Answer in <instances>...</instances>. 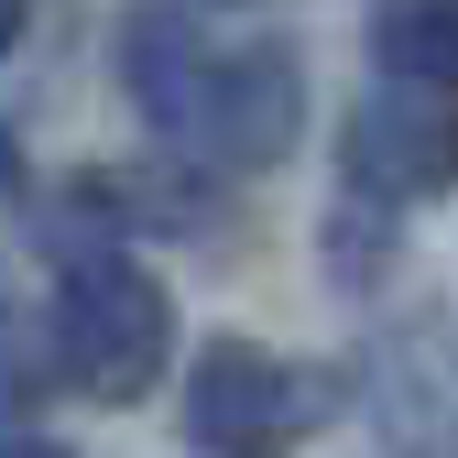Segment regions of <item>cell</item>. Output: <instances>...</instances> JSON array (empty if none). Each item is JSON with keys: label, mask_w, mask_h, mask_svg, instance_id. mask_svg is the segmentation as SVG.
Instances as JSON below:
<instances>
[{"label": "cell", "mask_w": 458, "mask_h": 458, "mask_svg": "<svg viewBox=\"0 0 458 458\" xmlns=\"http://www.w3.org/2000/svg\"><path fill=\"white\" fill-rule=\"evenodd\" d=\"M33 382H44V360H33V338L12 327V306H0V415H22Z\"/></svg>", "instance_id": "8992f818"}, {"label": "cell", "mask_w": 458, "mask_h": 458, "mask_svg": "<svg viewBox=\"0 0 458 458\" xmlns=\"http://www.w3.org/2000/svg\"><path fill=\"white\" fill-rule=\"evenodd\" d=\"M44 360L88 404H142L175 360V295L153 262L109 229H55V295H44Z\"/></svg>", "instance_id": "7a4b0ae2"}, {"label": "cell", "mask_w": 458, "mask_h": 458, "mask_svg": "<svg viewBox=\"0 0 458 458\" xmlns=\"http://www.w3.org/2000/svg\"><path fill=\"white\" fill-rule=\"evenodd\" d=\"M338 175H350V197H382V208H404V197H447L458 186V109L437 88H371L350 121H338Z\"/></svg>", "instance_id": "277c9868"}, {"label": "cell", "mask_w": 458, "mask_h": 458, "mask_svg": "<svg viewBox=\"0 0 458 458\" xmlns=\"http://www.w3.org/2000/svg\"><path fill=\"white\" fill-rule=\"evenodd\" d=\"M0 197H22V153H12V131H0Z\"/></svg>", "instance_id": "ba28073f"}, {"label": "cell", "mask_w": 458, "mask_h": 458, "mask_svg": "<svg viewBox=\"0 0 458 458\" xmlns=\"http://www.w3.org/2000/svg\"><path fill=\"white\" fill-rule=\"evenodd\" d=\"M22 44V0H0V55H12Z\"/></svg>", "instance_id": "9c48e42d"}, {"label": "cell", "mask_w": 458, "mask_h": 458, "mask_svg": "<svg viewBox=\"0 0 458 458\" xmlns=\"http://www.w3.org/2000/svg\"><path fill=\"white\" fill-rule=\"evenodd\" d=\"M0 458H77V447H55V437H0Z\"/></svg>", "instance_id": "52a82bcc"}, {"label": "cell", "mask_w": 458, "mask_h": 458, "mask_svg": "<svg viewBox=\"0 0 458 458\" xmlns=\"http://www.w3.org/2000/svg\"><path fill=\"white\" fill-rule=\"evenodd\" d=\"M371 77L458 98V0H382L371 12Z\"/></svg>", "instance_id": "5b68a950"}, {"label": "cell", "mask_w": 458, "mask_h": 458, "mask_svg": "<svg viewBox=\"0 0 458 458\" xmlns=\"http://www.w3.org/2000/svg\"><path fill=\"white\" fill-rule=\"evenodd\" d=\"M121 88H131L142 131L164 153L229 164V175L284 164L295 131H306V66H295V44H208L175 0H131V12H121Z\"/></svg>", "instance_id": "6da1fadb"}, {"label": "cell", "mask_w": 458, "mask_h": 458, "mask_svg": "<svg viewBox=\"0 0 458 458\" xmlns=\"http://www.w3.org/2000/svg\"><path fill=\"white\" fill-rule=\"evenodd\" d=\"M327 426V371L262 350V338H208L186 360V447L197 458H295Z\"/></svg>", "instance_id": "3957f363"}]
</instances>
